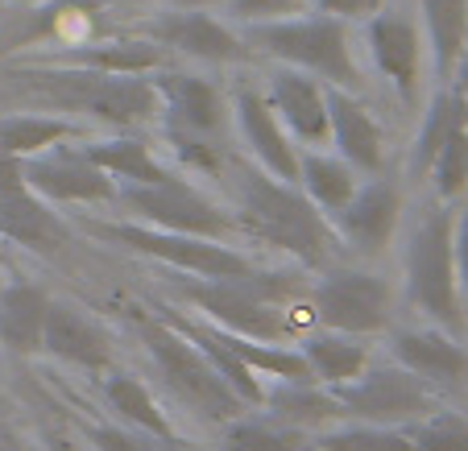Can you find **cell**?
<instances>
[{
    "instance_id": "cell-1",
    "label": "cell",
    "mask_w": 468,
    "mask_h": 451,
    "mask_svg": "<svg viewBox=\"0 0 468 451\" xmlns=\"http://www.w3.org/2000/svg\"><path fill=\"white\" fill-rule=\"evenodd\" d=\"M216 183H224V191H229L224 204L237 215L245 248H274L311 274L345 257V245H340L332 220L311 204L299 183H282L257 162L237 158V153H229Z\"/></svg>"
},
{
    "instance_id": "cell-2",
    "label": "cell",
    "mask_w": 468,
    "mask_h": 451,
    "mask_svg": "<svg viewBox=\"0 0 468 451\" xmlns=\"http://www.w3.org/2000/svg\"><path fill=\"white\" fill-rule=\"evenodd\" d=\"M5 83L34 100L37 108L75 116L104 129H145L162 116L158 83L150 75H108L80 71V67H54V62L17 58L5 67Z\"/></svg>"
},
{
    "instance_id": "cell-3",
    "label": "cell",
    "mask_w": 468,
    "mask_h": 451,
    "mask_svg": "<svg viewBox=\"0 0 468 451\" xmlns=\"http://www.w3.org/2000/svg\"><path fill=\"white\" fill-rule=\"evenodd\" d=\"M402 299L423 323L468 340V302L452 257V204H431L407 224L402 236Z\"/></svg>"
},
{
    "instance_id": "cell-4",
    "label": "cell",
    "mask_w": 468,
    "mask_h": 451,
    "mask_svg": "<svg viewBox=\"0 0 468 451\" xmlns=\"http://www.w3.org/2000/svg\"><path fill=\"white\" fill-rule=\"evenodd\" d=\"M137 340L145 344L154 372H158V385L166 393V402H175L178 414L195 418L199 426H220L229 418L253 410L229 381L220 377L212 361H207L183 331H175L162 315H142L137 319Z\"/></svg>"
},
{
    "instance_id": "cell-5",
    "label": "cell",
    "mask_w": 468,
    "mask_h": 451,
    "mask_svg": "<svg viewBox=\"0 0 468 451\" xmlns=\"http://www.w3.org/2000/svg\"><path fill=\"white\" fill-rule=\"evenodd\" d=\"M253 50L270 54L282 67H299V71L315 75L327 88H345V91H365V75L356 67L353 37L348 26L324 13H294V17L278 21H257V26H237Z\"/></svg>"
},
{
    "instance_id": "cell-6",
    "label": "cell",
    "mask_w": 468,
    "mask_h": 451,
    "mask_svg": "<svg viewBox=\"0 0 468 451\" xmlns=\"http://www.w3.org/2000/svg\"><path fill=\"white\" fill-rule=\"evenodd\" d=\"M75 232L116 245L124 253H142L150 261L178 274H195V278H245L253 269H261L253 248L245 245H229V240H207V236H191V232H170V228H154L142 220H80Z\"/></svg>"
},
{
    "instance_id": "cell-7",
    "label": "cell",
    "mask_w": 468,
    "mask_h": 451,
    "mask_svg": "<svg viewBox=\"0 0 468 451\" xmlns=\"http://www.w3.org/2000/svg\"><path fill=\"white\" fill-rule=\"evenodd\" d=\"M307 307L315 328L332 331H353V336H386L394 323L398 307V286L378 266L365 261H332V266L315 269L307 282Z\"/></svg>"
},
{
    "instance_id": "cell-8",
    "label": "cell",
    "mask_w": 468,
    "mask_h": 451,
    "mask_svg": "<svg viewBox=\"0 0 468 451\" xmlns=\"http://www.w3.org/2000/svg\"><path fill=\"white\" fill-rule=\"evenodd\" d=\"M112 207H121L124 220H142V224H154V228L245 245L232 207L224 199H216L212 191H204V183L186 178L183 170L175 178H166V183H121Z\"/></svg>"
},
{
    "instance_id": "cell-9",
    "label": "cell",
    "mask_w": 468,
    "mask_h": 451,
    "mask_svg": "<svg viewBox=\"0 0 468 451\" xmlns=\"http://www.w3.org/2000/svg\"><path fill=\"white\" fill-rule=\"evenodd\" d=\"M332 393L340 398L348 418L361 423H386V426H407L415 418L431 414L435 406H443V393H435L427 381H419L410 369H402L389 356H373L353 381L332 385Z\"/></svg>"
},
{
    "instance_id": "cell-10",
    "label": "cell",
    "mask_w": 468,
    "mask_h": 451,
    "mask_svg": "<svg viewBox=\"0 0 468 451\" xmlns=\"http://www.w3.org/2000/svg\"><path fill=\"white\" fill-rule=\"evenodd\" d=\"M402 224H407V195H402V183L389 174H369L353 191V199L332 215L340 245L356 261H378L398 240Z\"/></svg>"
},
{
    "instance_id": "cell-11",
    "label": "cell",
    "mask_w": 468,
    "mask_h": 451,
    "mask_svg": "<svg viewBox=\"0 0 468 451\" xmlns=\"http://www.w3.org/2000/svg\"><path fill=\"white\" fill-rule=\"evenodd\" d=\"M80 142V137H75ZM21 174H26V186L34 195H42L46 204L54 207H112L116 183L108 170H100L80 145L62 142L46 153H34V158L21 162Z\"/></svg>"
},
{
    "instance_id": "cell-12",
    "label": "cell",
    "mask_w": 468,
    "mask_h": 451,
    "mask_svg": "<svg viewBox=\"0 0 468 451\" xmlns=\"http://www.w3.org/2000/svg\"><path fill=\"white\" fill-rule=\"evenodd\" d=\"M137 34L158 42L166 54H183L191 62H204V67H237V62L253 58V46L240 37V29H232L229 21H220L207 9L175 5L154 21H145Z\"/></svg>"
},
{
    "instance_id": "cell-13",
    "label": "cell",
    "mask_w": 468,
    "mask_h": 451,
    "mask_svg": "<svg viewBox=\"0 0 468 451\" xmlns=\"http://www.w3.org/2000/svg\"><path fill=\"white\" fill-rule=\"evenodd\" d=\"M386 356L427 381L435 393L468 390V340L435 328V323H389Z\"/></svg>"
},
{
    "instance_id": "cell-14",
    "label": "cell",
    "mask_w": 468,
    "mask_h": 451,
    "mask_svg": "<svg viewBox=\"0 0 468 451\" xmlns=\"http://www.w3.org/2000/svg\"><path fill=\"white\" fill-rule=\"evenodd\" d=\"M162 96V129H178V133H195L207 142H224L232 137V100L220 91V83L207 75L191 71H154Z\"/></svg>"
},
{
    "instance_id": "cell-15",
    "label": "cell",
    "mask_w": 468,
    "mask_h": 451,
    "mask_svg": "<svg viewBox=\"0 0 468 451\" xmlns=\"http://www.w3.org/2000/svg\"><path fill=\"white\" fill-rule=\"evenodd\" d=\"M365 50H369L378 75L402 96V104L419 100V83H423V29L410 13L402 9H381L365 21Z\"/></svg>"
},
{
    "instance_id": "cell-16",
    "label": "cell",
    "mask_w": 468,
    "mask_h": 451,
    "mask_svg": "<svg viewBox=\"0 0 468 451\" xmlns=\"http://www.w3.org/2000/svg\"><path fill=\"white\" fill-rule=\"evenodd\" d=\"M232 129L240 133L249 162H257L282 183H299V145L286 133V124L278 121L265 91L237 88V96H232Z\"/></svg>"
},
{
    "instance_id": "cell-17",
    "label": "cell",
    "mask_w": 468,
    "mask_h": 451,
    "mask_svg": "<svg viewBox=\"0 0 468 451\" xmlns=\"http://www.w3.org/2000/svg\"><path fill=\"white\" fill-rule=\"evenodd\" d=\"M42 352L62 364H71V369H83V372H108L116 361V340L80 302L54 299L50 315H46Z\"/></svg>"
},
{
    "instance_id": "cell-18",
    "label": "cell",
    "mask_w": 468,
    "mask_h": 451,
    "mask_svg": "<svg viewBox=\"0 0 468 451\" xmlns=\"http://www.w3.org/2000/svg\"><path fill=\"white\" fill-rule=\"evenodd\" d=\"M265 100L274 104L278 121L286 124V133L294 137L299 150L327 145V83H319L315 75L299 71V67L278 62L265 83Z\"/></svg>"
},
{
    "instance_id": "cell-19",
    "label": "cell",
    "mask_w": 468,
    "mask_h": 451,
    "mask_svg": "<svg viewBox=\"0 0 468 451\" xmlns=\"http://www.w3.org/2000/svg\"><path fill=\"white\" fill-rule=\"evenodd\" d=\"M327 145H336V153L356 174L386 170V133L356 91L327 88Z\"/></svg>"
},
{
    "instance_id": "cell-20",
    "label": "cell",
    "mask_w": 468,
    "mask_h": 451,
    "mask_svg": "<svg viewBox=\"0 0 468 451\" xmlns=\"http://www.w3.org/2000/svg\"><path fill=\"white\" fill-rule=\"evenodd\" d=\"M0 236L13 248L54 257L75 240V224L29 186H17V191H0Z\"/></svg>"
},
{
    "instance_id": "cell-21",
    "label": "cell",
    "mask_w": 468,
    "mask_h": 451,
    "mask_svg": "<svg viewBox=\"0 0 468 451\" xmlns=\"http://www.w3.org/2000/svg\"><path fill=\"white\" fill-rule=\"evenodd\" d=\"M34 62H54V67H80V71H108V75H150L162 71L170 54L158 42L133 34V37H104V42H75L67 50L29 54Z\"/></svg>"
},
{
    "instance_id": "cell-22",
    "label": "cell",
    "mask_w": 468,
    "mask_h": 451,
    "mask_svg": "<svg viewBox=\"0 0 468 451\" xmlns=\"http://www.w3.org/2000/svg\"><path fill=\"white\" fill-rule=\"evenodd\" d=\"M54 294L26 274H9L0 282V348L13 356H37L46 336Z\"/></svg>"
},
{
    "instance_id": "cell-23",
    "label": "cell",
    "mask_w": 468,
    "mask_h": 451,
    "mask_svg": "<svg viewBox=\"0 0 468 451\" xmlns=\"http://www.w3.org/2000/svg\"><path fill=\"white\" fill-rule=\"evenodd\" d=\"M75 145H80L100 170H108L116 183H166V178L178 174V166L162 162L158 153H154V145L145 142L137 129H112L108 137L88 133Z\"/></svg>"
},
{
    "instance_id": "cell-24",
    "label": "cell",
    "mask_w": 468,
    "mask_h": 451,
    "mask_svg": "<svg viewBox=\"0 0 468 451\" xmlns=\"http://www.w3.org/2000/svg\"><path fill=\"white\" fill-rule=\"evenodd\" d=\"M257 410L311 435L348 418L340 398L332 393V385H319V381H265V398Z\"/></svg>"
},
{
    "instance_id": "cell-25",
    "label": "cell",
    "mask_w": 468,
    "mask_h": 451,
    "mask_svg": "<svg viewBox=\"0 0 468 451\" xmlns=\"http://www.w3.org/2000/svg\"><path fill=\"white\" fill-rule=\"evenodd\" d=\"M294 348L303 352L311 377L319 385H340L353 381L365 364L373 361V336H353V331H332V328H307Z\"/></svg>"
},
{
    "instance_id": "cell-26",
    "label": "cell",
    "mask_w": 468,
    "mask_h": 451,
    "mask_svg": "<svg viewBox=\"0 0 468 451\" xmlns=\"http://www.w3.org/2000/svg\"><path fill=\"white\" fill-rule=\"evenodd\" d=\"M104 402L108 410L116 414L121 426H133V431H145V435H158V439H178V426L170 418L166 402L154 393V385H145L137 372H112L108 369L104 377Z\"/></svg>"
},
{
    "instance_id": "cell-27",
    "label": "cell",
    "mask_w": 468,
    "mask_h": 451,
    "mask_svg": "<svg viewBox=\"0 0 468 451\" xmlns=\"http://www.w3.org/2000/svg\"><path fill=\"white\" fill-rule=\"evenodd\" d=\"M88 121H75V116L62 112H5L0 116V150L13 153V158H34V153H46L62 142H75V137H88Z\"/></svg>"
},
{
    "instance_id": "cell-28",
    "label": "cell",
    "mask_w": 468,
    "mask_h": 451,
    "mask_svg": "<svg viewBox=\"0 0 468 451\" xmlns=\"http://www.w3.org/2000/svg\"><path fill=\"white\" fill-rule=\"evenodd\" d=\"M216 451H315L311 431L286 426L265 410H245L216 426Z\"/></svg>"
},
{
    "instance_id": "cell-29",
    "label": "cell",
    "mask_w": 468,
    "mask_h": 451,
    "mask_svg": "<svg viewBox=\"0 0 468 451\" xmlns=\"http://www.w3.org/2000/svg\"><path fill=\"white\" fill-rule=\"evenodd\" d=\"M419 21H423L419 29L431 54L435 83H448L468 37V0H419Z\"/></svg>"
},
{
    "instance_id": "cell-30",
    "label": "cell",
    "mask_w": 468,
    "mask_h": 451,
    "mask_svg": "<svg viewBox=\"0 0 468 451\" xmlns=\"http://www.w3.org/2000/svg\"><path fill=\"white\" fill-rule=\"evenodd\" d=\"M299 186L307 191L311 204L332 220L353 199L356 186H361V174L340 153H327L319 145V150H299Z\"/></svg>"
},
{
    "instance_id": "cell-31",
    "label": "cell",
    "mask_w": 468,
    "mask_h": 451,
    "mask_svg": "<svg viewBox=\"0 0 468 451\" xmlns=\"http://www.w3.org/2000/svg\"><path fill=\"white\" fill-rule=\"evenodd\" d=\"M456 121H468L464 104H460V96L448 88V83H440L435 96H431V104H427V112H423V121H419L415 145H410L407 174L415 178V183H427V170H431L435 153H440V145L448 142V133H452V124Z\"/></svg>"
},
{
    "instance_id": "cell-32",
    "label": "cell",
    "mask_w": 468,
    "mask_h": 451,
    "mask_svg": "<svg viewBox=\"0 0 468 451\" xmlns=\"http://www.w3.org/2000/svg\"><path fill=\"white\" fill-rule=\"evenodd\" d=\"M311 439H315V451H415L407 426L361 423V418H340Z\"/></svg>"
},
{
    "instance_id": "cell-33",
    "label": "cell",
    "mask_w": 468,
    "mask_h": 451,
    "mask_svg": "<svg viewBox=\"0 0 468 451\" xmlns=\"http://www.w3.org/2000/svg\"><path fill=\"white\" fill-rule=\"evenodd\" d=\"M427 183H431V199L440 204H456L460 195H468V121L452 124L448 142L440 145L427 170Z\"/></svg>"
},
{
    "instance_id": "cell-34",
    "label": "cell",
    "mask_w": 468,
    "mask_h": 451,
    "mask_svg": "<svg viewBox=\"0 0 468 451\" xmlns=\"http://www.w3.org/2000/svg\"><path fill=\"white\" fill-rule=\"evenodd\" d=\"M415 451H468V414L456 406H435L431 414L407 423Z\"/></svg>"
},
{
    "instance_id": "cell-35",
    "label": "cell",
    "mask_w": 468,
    "mask_h": 451,
    "mask_svg": "<svg viewBox=\"0 0 468 451\" xmlns=\"http://www.w3.org/2000/svg\"><path fill=\"white\" fill-rule=\"evenodd\" d=\"M83 439L96 451H199L178 435V439H158V435L133 431V426L121 423H88L83 426Z\"/></svg>"
},
{
    "instance_id": "cell-36",
    "label": "cell",
    "mask_w": 468,
    "mask_h": 451,
    "mask_svg": "<svg viewBox=\"0 0 468 451\" xmlns=\"http://www.w3.org/2000/svg\"><path fill=\"white\" fill-rule=\"evenodd\" d=\"M224 9L237 26H257V21H278V17H294L307 13L311 0H224Z\"/></svg>"
},
{
    "instance_id": "cell-37",
    "label": "cell",
    "mask_w": 468,
    "mask_h": 451,
    "mask_svg": "<svg viewBox=\"0 0 468 451\" xmlns=\"http://www.w3.org/2000/svg\"><path fill=\"white\" fill-rule=\"evenodd\" d=\"M452 257H456V278L468 302V195L452 204Z\"/></svg>"
},
{
    "instance_id": "cell-38",
    "label": "cell",
    "mask_w": 468,
    "mask_h": 451,
    "mask_svg": "<svg viewBox=\"0 0 468 451\" xmlns=\"http://www.w3.org/2000/svg\"><path fill=\"white\" fill-rule=\"evenodd\" d=\"M386 9V0H311V13H324V17H336L345 26L353 21H369L373 13Z\"/></svg>"
},
{
    "instance_id": "cell-39",
    "label": "cell",
    "mask_w": 468,
    "mask_h": 451,
    "mask_svg": "<svg viewBox=\"0 0 468 451\" xmlns=\"http://www.w3.org/2000/svg\"><path fill=\"white\" fill-rule=\"evenodd\" d=\"M17 186H26V174H21V158H13V153L0 150V191H17Z\"/></svg>"
},
{
    "instance_id": "cell-40",
    "label": "cell",
    "mask_w": 468,
    "mask_h": 451,
    "mask_svg": "<svg viewBox=\"0 0 468 451\" xmlns=\"http://www.w3.org/2000/svg\"><path fill=\"white\" fill-rule=\"evenodd\" d=\"M448 88L460 96V104H464V116H468V37H464V50H460V58H456V71H452Z\"/></svg>"
},
{
    "instance_id": "cell-41",
    "label": "cell",
    "mask_w": 468,
    "mask_h": 451,
    "mask_svg": "<svg viewBox=\"0 0 468 451\" xmlns=\"http://www.w3.org/2000/svg\"><path fill=\"white\" fill-rule=\"evenodd\" d=\"M0 451H21L17 431H13V410L5 402V393H0Z\"/></svg>"
},
{
    "instance_id": "cell-42",
    "label": "cell",
    "mask_w": 468,
    "mask_h": 451,
    "mask_svg": "<svg viewBox=\"0 0 468 451\" xmlns=\"http://www.w3.org/2000/svg\"><path fill=\"white\" fill-rule=\"evenodd\" d=\"M9 266H13V245L5 236H0V282L9 278Z\"/></svg>"
},
{
    "instance_id": "cell-43",
    "label": "cell",
    "mask_w": 468,
    "mask_h": 451,
    "mask_svg": "<svg viewBox=\"0 0 468 451\" xmlns=\"http://www.w3.org/2000/svg\"><path fill=\"white\" fill-rule=\"evenodd\" d=\"M183 9H212V5H224V0H175Z\"/></svg>"
},
{
    "instance_id": "cell-44",
    "label": "cell",
    "mask_w": 468,
    "mask_h": 451,
    "mask_svg": "<svg viewBox=\"0 0 468 451\" xmlns=\"http://www.w3.org/2000/svg\"><path fill=\"white\" fill-rule=\"evenodd\" d=\"M50 451H80V447H75V439H67V435H58V439L50 443Z\"/></svg>"
},
{
    "instance_id": "cell-45",
    "label": "cell",
    "mask_w": 468,
    "mask_h": 451,
    "mask_svg": "<svg viewBox=\"0 0 468 451\" xmlns=\"http://www.w3.org/2000/svg\"><path fill=\"white\" fill-rule=\"evenodd\" d=\"M21 5H46V0H21Z\"/></svg>"
}]
</instances>
